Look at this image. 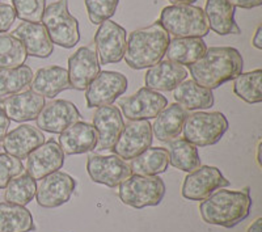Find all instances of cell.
<instances>
[{
  "mask_svg": "<svg viewBox=\"0 0 262 232\" xmlns=\"http://www.w3.org/2000/svg\"><path fill=\"white\" fill-rule=\"evenodd\" d=\"M261 149H262V142H259L258 146H257V163H258L259 167H262V163H261Z\"/></svg>",
  "mask_w": 262,
  "mask_h": 232,
  "instance_id": "obj_45",
  "label": "cell"
},
{
  "mask_svg": "<svg viewBox=\"0 0 262 232\" xmlns=\"http://www.w3.org/2000/svg\"><path fill=\"white\" fill-rule=\"evenodd\" d=\"M33 76L32 69L27 65L13 69H0V98L25 90L32 83Z\"/></svg>",
  "mask_w": 262,
  "mask_h": 232,
  "instance_id": "obj_32",
  "label": "cell"
},
{
  "mask_svg": "<svg viewBox=\"0 0 262 232\" xmlns=\"http://www.w3.org/2000/svg\"><path fill=\"white\" fill-rule=\"evenodd\" d=\"M207 50L202 38H174L170 39L165 55L168 60L179 65H193L203 57Z\"/></svg>",
  "mask_w": 262,
  "mask_h": 232,
  "instance_id": "obj_30",
  "label": "cell"
},
{
  "mask_svg": "<svg viewBox=\"0 0 262 232\" xmlns=\"http://www.w3.org/2000/svg\"><path fill=\"white\" fill-rule=\"evenodd\" d=\"M3 104L9 119L23 123L36 119L46 102L45 97L32 91H24L7 96L3 100Z\"/></svg>",
  "mask_w": 262,
  "mask_h": 232,
  "instance_id": "obj_23",
  "label": "cell"
},
{
  "mask_svg": "<svg viewBox=\"0 0 262 232\" xmlns=\"http://www.w3.org/2000/svg\"><path fill=\"white\" fill-rule=\"evenodd\" d=\"M229 2L235 8L238 7V8L244 9L256 8V7H259L262 4V0H229Z\"/></svg>",
  "mask_w": 262,
  "mask_h": 232,
  "instance_id": "obj_41",
  "label": "cell"
},
{
  "mask_svg": "<svg viewBox=\"0 0 262 232\" xmlns=\"http://www.w3.org/2000/svg\"><path fill=\"white\" fill-rule=\"evenodd\" d=\"M16 17L25 23H41L45 12L46 0H11Z\"/></svg>",
  "mask_w": 262,
  "mask_h": 232,
  "instance_id": "obj_36",
  "label": "cell"
},
{
  "mask_svg": "<svg viewBox=\"0 0 262 232\" xmlns=\"http://www.w3.org/2000/svg\"><path fill=\"white\" fill-rule=\"evenodd\" d=\"M29 87L32 92L48 98H54L63 91L71 90L69 72L60 66H46L39 69Z\"/></svg>",
  "mask_w": 262,
  "mask_h": 232,
  "instance_id": "obj_24",
  "label": "cell"
},
{
  "mask_svg": "<svg viewBox=\"0 0 262 232\" xmlns=\"http://www.w3.org/2000/svg\"><path fill=\"white\" fill-rule=\"evenodd\" d=\"M159 23L176 38H202L210 30L205 11L193 4L164 7Z\"/></svg>",
  "mask_w": 262,
  "mask_h": 232,
  "instance_id": "obj_4",
  "label": "cell"
},
{
  "mask_svg": "<svg viewBox=\"0 0 262 232\" xmlns=\"http://www.w3.org/2000/svg\"><path fill=\"white\" fill-rule=\"evenodd\" d=\"M76 181L69 173L57 171L41 179L37 185L36 201L41 207L55 208L71 200Z\"/></svg>",
  "mask_w": 262,
  "mask_h": 232,
  "instance_id": "obj_14",
  "label": "cell"
},
{
  "mask_svg": "<svg viewBox=\"0 0 262 232\" xmlns=\"http://www.w3.org/2000/svg\"><path fill=\"white\" fill-rule=\"evenodd\" d=\"M188 116V110L177 102L167 105L156 117L155 122L152 125V134L160 142L168 143L169 140L176 139L182 133V128Z\"/></svg>",
  "mask_w": 262,
  "mask_h": 232,
  "instance_id": "obj_25",
  "label": "cell"
},
{
  "mask_svg": "<svg viewBox=\"0 0 262 232\" xmlns=\"http://www.w3.org/2000/svg\"><path fill=\"white\" fill-rule=\"evenodd\" d=\"M64 165V152L54 139L46 140L27 156V173L34 180H41L57 172Z\"/></svg>",
  "mask_w": 262,
  "mask_h": 232,
  "instance_id": "obj_17",
  "label": "cell"
},
{
  "mask_svg": "<svg viewBox=\"0 0 262 232\" xmlns=\"http://www.w3.org/2000/svg\"><path fill=\"white\" fill-rule=\"evenodd\" d=\"M23 171H24V164L20 159L0 152V189H6L8 182L13 177L23 173Z\"/></svg>",
  "mask_w": 262,
  "mask_h": 232,
  "instance_id": "obj_38",
  "label": "cell"
},
{
  "mask_svg": "<svg viewBox=\"0 0 262 232\" xmlns=\"http://www.w3.org/2000/svg\"><path fill=\"white\" fill-rule=\"evenodd\" d=\"M244 59L237 49L229 46L210 48L203 57L189 65V72L198 86L215 90L243 74Z\"/></svg>",
  "mask_w": 262,
  "mask_h": 232,
  "instance_id": "obj_1",
  "label": "cell"
},
{
  "mask_svg": "<svg viewBox=\"0 0 262 232\" xmlns=\"http://www.w3.org/2000/svg\"><path fill=\"white\" fill-rule=\"evenodd\" d=\"M228 126V119L221 112H195L188 116L182 133L185 139L195 147H207L216 144Z\"/></svg>",
  "mask_w": 262,
  "mask_h": 232,
  "instance_id": "obj_6",
  "label": "cell"
},
{
  "mask_svg": "<svg viewBox=\"0 0 262 232\" xmlns=\"http://www.w3.org/2000/svg\"><path fill=\"white\" fill-rule=\"evenodd\" d=\"M86 12L93 25H100L113 17L119 0H84Z\"/></svg>",
  "mask_w": 262,
  "mask_h": 232,
  "instance_id": "obj_37",
  "label": "cell"
},
{
  "mask_svg": "<svg viewBox=\"0 0 262 232\" xmlns=\"http://www.w3.org/2000/svg\"><path fill=\"white\" fill-rule=\"evenodd\" d=\"M127 77L121 72L100 71L85 88L86 107L92 109L112 105L127 91Z\"/></svg>",
  "mask_w": 262,
  "mask_h": 232,
  "instance_id": "obj_8",
  "label": "cell"
},
{
  "mask_svg": "<svg viewBox=\"0 0 262 232\" xmlns=\"http://www.w3.org/2000/svg\"><path fill=\"white\" fill-rule=\"evenodd\" d=\"M9 125H11V119L8 118V116L6 113L3 100L0 98V140H3V138L8 133Z\"/></svg>",
  "mask_w": 262,
  "mask_h": 232,
  "instance_id": "obj_40",
  "label": "cell"
},
{
  "mask_svg": "<svg viewBox=\"0 0 262 232\" xmlns=\"http://www.w3.org/2000/svg\"><path fill=\"white\" fill-rule=\"evenodd\" d=\"M17 37L28 55L36 58H49L54 51V44L51 42L46 28L42 23H21L12 32Z\"/></svg>",
  "mask_w": 262,
  "mask_h": 232,
  "instance_id": "obj_22",
  "label": "cell"
},
{
  "mask_svg": "<svg viewBox=\"0 0 262 232\" xmlns=\"http://www.w3.org/2000/svg\"><path fill=\"white\" fill-rule=\"evenodd\" d=\"M97 131L88 122L74 123L59 134V144L67 155H80L91 152L97 146Z\"/></svg>",
  "mask_w": 262,
  "mask_h": 232,
  "instance_id": "obj_21",
  "label": "cell"
},
{
  "mask_svg": "<svg viewBox=\"0 0 262 232\" xmlns=\"http://www.w3.org/2000/svg\"><path fill=\"white\" fill-rule=\"evenodd\" d=\"M170 36L159 21L130 33L126 42L125 60L133 70H144L158 65L165 57Z\"/></svg>",
  "mask_w": 262,
  "mask_h": 232,
  "instance_id": "obj_3",
  "label": "cell"
},
{
  "mask_svg": "<svg viewBox=\"0 0 262 232\" xmlns=\"http://www.w3.org/2000/svg\"><path fill=\"white\" fill-rule=\"evenodd\" d=\"M80 113L74 102L67 100H53L43 105L37 116V129L51 134H60L62 131L80 121Z\"/></svg>",
  "mask_w": 262,
  "mask_h": 232,
  "instance_id": "obj_15",
  "label": "cell"
},
{
  "mask_svg": "<svg viewBox=\"0 0 262 232\" xmlns=\"http://www.w3.org/2000/svg\"><path fill=\"white\" fill-rule=\"evenodd\" d=\"M28 58L23 42L12 33H0V69H13L24 65Z\"/></svg>",
  "mask_w": 262,
  "mask_h": 232,
  "instance_id": "obj_35",
  "label": "cell"
},
{
  "mask_svg": "<svg viewBox=\"0 0 262 232\" xmlns=\"http://www.w3.org/2000/svg\"><path fill=\"white\" fill-rule=\"evenodd\" d=\"M262 70L240 74L233 79V92L248 104H259L262 101Z\"/></svg>",
  "mask_w": 262,
  "mask_h": 232,
  "instance_id": "obj_34",
  "label": "cell"
},
{
  "mask_svg": "<svg viewBox=\"0 0 262 232\" xmlns=\"http://www.w3.org/2000/svg\"><path fill=\"white\" fill-rule=\"evenodd\" d=\"M118 186L119 200L134 208L158 206L165 196V184L159 176L131 175Z\"/></svg>",
  "mask_w": 262,
  "mask_h": 232,
  "instance_id": "obj_7",
  "label": "cell"
},
{
  "mask_svg": "<svg viewBox=\"0 0 262 232\" xmlns=\"http://www.w3.org/2000/svg\"><path fill=\"white\" fill-rule=\"evenodd\" d=\"M186 77L188 70L184 66L167 59L149 67L144 76V83L147 88L156 92H169L186 80Z\"/></svg>",
  "mask_w": 262,
  "mask_h": 232,
  "instance_id": "obj_20",
  "label": "cell"
},
{
  "mask_svg": "<svg viewBox=\"0 0 262 232\" xmlns=\"http://www.w3.org/2000/svg\"><path fill=\"white\" fill-rule=\"evenodd\" d=\"M86 172L93 182L107 187L118 186L131 176L127 161L117 155H90L86 159Z\"/></svg>",
  "mask_w": 262,
  "mask_h": 232,
  "instance_id": "obj_11",
  "label": "cell"
},
{
  "mask_svg": "<svg viewBox=\"0 0 262 232\" xmlns=\"http://www.w3.org/2000/svg\"><path fill=\"white\" fill-rule=\"evenodd\" d=\"M167 151L169 156V164L177 170L190 173L201 167L198 149L185 138H176L170 140Z\"/></svg>",
  "mask_w": 262,
  "mask_h": 232,
  "instance_id": "obj_31",
  "label": "cell"
},
{
  "mask_svg": "<svg viewBox=\"0 0 262 232\" xmlns=\"http://www.w3.org/2000/svg\"><path fill=\"white\" fill-rule=\"evenodd\" d=\"M252 45L258 50H262V25H258L254 33L253 38H252Z\"/></svg>",
  "mask_w": 262,
  "mask_h": 232,
  "instance_id": "obj_42",
  "label": "cell"
},
{
  "mask_svg": "<svg viewBox=\"0 0 262 232\" xmlns=\"http://www.w3.org/2000/svg\"><path fill=\"white\" fill-rule=\"evenodd\" d=\"M16 20V12L12 6L0 3V33H4L12 27Z\"/></svg>",
  "mask_w": 262,
  "mask_h": 232,
  "instance_id": "obj_39",
  "label": "cell"
},
{
  "mask_svg": "<svg viewBox=\"0 0 262 232\" xmlns=\"http://www.w3.org/2000/svg\"><path fill=\"white\" fill-rule=\"evenodd\" d=\"M173 91V97L177 104L186 110L210 109L215 102L212 91L198 86L193 79L184 80Z\"/></svg>",
  "mask_w": 262,
  "mask_h": 232,
  "instance_id": "obj_27",
  "label": "cell"
},
{
  "mask_svg": "<svg viewBox=\"0 0 262 232\" xmlns=\"http://www.w3.org/2000/svg\"><path fill=\"white\" fill-rule=\"evenodd\" d=\"M152 125L149 121H131L123 126L116 144L111 151L123 160H131L137 158L152 144Z\"/></svg>",
  "mask_w": 262,
  "mask_h": 232,
  "instance_id": "obj_13",
  "label": "cell"
},
{
  "mask_svg": "<svg viewBox=\"0 0 262 232\" xmlns=\"http://www.w3.org/2000/svg\"><path fill=\"white\" fill-rule=\"evenodd\" d=\"M36 180L30 177L28 173H20L18 176L13 177L6 186L4 200L9 203L27 206L36 197Z\"/></svg>",
  "mask_w": 262,
  "mask_h": 232,
  "instance_id": "obj_33",
  "label": "cell"
},
{
  "mask_svg": "<svg viewBox=\"0 0 262 232\" xmlns=\"http://www.w3.org/2000/svg\"><path fill=\"white\" fill-rule=\"evenodd\" d=\"M126 30L112 20L100 24L95 34V49L100 65L118 63L126 53Z\"/></svg>",
  "mask_w": 262,
  "mask_h": 232,
  "instance_id": "obj_12",
  "label": "cell"
},
{
  "mask_svg": "<svg viewBox=\"0 0 262 232\" xmlns=\"http://www.w3.org/2000/svg\"><path fill=\"white\" fill-rule=\"evenodd\" d=\"M168 105V100L161 93L152 91L147 87L140 88L134 95L122 97L118 107L122 116L130 121H149L156 118L161 110Z\"/></svg>",
  "mask_w": 262,
  "mask_h": 232,
  "instance_id": "obj_10",
  "label": "cell"
},
{
  "mask_svg": "<svg viewBox=\"0 0 262 232\" xmlns=\"http://www.w3.org/2000/svg\"><path fill=\"white\" fill-rule=\"evenodd\" d=\"M92 125L97 131L98 137L97 146L95 150L109 151L116 144L125 122H123V116L119 108L107 105V107H100L95 110Z\"/></svg>",
  "mask_w": 262,
  "mask_h": 232,
  "instance_id": "obj_18",
  "label": "cell"
},
{
  "mask_svg": "<svg viewBox=\"0 0 262 232\" xmlns=\"http://www.w3.org/2000/svg\"><path fill=\"white\" fill-rule=\"evenodd\" d=\"M205 15L209 21L210 29L217 36L242 33L235 21V7L229 0H207Z\"/></svg>",
  "mask_w": 262,
  "mask_h": 232,
  "instance_id": "obj_26",
  "label": "cell"
},
{
  "mask_svg": "<svg viewBox=\"0 0 262 232\" xmlns=\"http://www.w3.org/2000/svg\"><path fill=\"white\" fill-rule=\"evenodd\" d=\"M250 208L249 187L244 191H228L222 187L200 203V214L207 224L232 228L249 217Z\"/></svg>",
  "mask_w": 262,
  "mask_h": 232,
  "instance_id": "obj_2",
  "label": "cell"
},
{
  "mask_svg": "<svg viewBox=\"0 0 262 232\" xmlns=\"http://www.w3.org/2000/svg\"><path fill=\"white\" fill-rule=\"evenodd\" d=\"M0 150H2V149H0Z\"/></svg>",
  "mask_w": 262,
  "mask_h": 232,
  "instance_id": "obj_46",
  "label": "cell"
},
{
  "mask_svg": "<svg viewBox=\"0 0 262 232\" xmlns=\"http://www.w3.org/2000/svg\"><path fill=\"white\" fill-rule=\"evenodd\" d=\"M228 185L229 181L219 168L212 165H201L185 177L181 194L189 201H203L217 189L227 187Z\"/></svg>",
  "mask_w": 262,
  "mask_h": 232,
  "instance_id": "obj_9",
  "label": "cell"
},
{
  "mask_svg": "<svg viewBox=\"0 0 262 232\" xmlns=\"http://www.w3.org/2000/svg\"><path fill=\"white\" fill-rule=\"evenodd\" d=\"M101 71V65L93 45L84 46L69 58V79L71 88L85 91L91 81Z\"/></svg>",
  "mask_w": 262,
  "mask_h": 232,
  "instance_id": "obj_16",
  "label": "cell"
},
{
  "mask_svg": "<svg viewBox=\"0 0 262 232\" xmlns=\"http://www.w3.org/2000/svg\"><path fill=\"white\" fill-rule=\"evenodd\" d=\"M41 21L54 45L72 49L80 41L79 21L69 12L67 0H57L49 4Z\"/></svg>",
  "mask_w": 262,
  "mask_h": 232,
  "instance_id": "obj_5",
  "label": "cell"
},
{
  "mask_svg": "<svg viewBox=\"0 0 262 232\" xmlns=\"http://www.w3.org/2000/svg\"><path fill=\"white\" fill-rule=\"evenodd\" d=\"M172 3V6H179V4H193L196 0H168Z\"/></svg>",
  "mask_w": 262,
  "mask_h": 232,
  "instance_id": "obj_44",
  "label": "cell"
},
{
  "mask_svg": "<svg viewBox=\"0 0 262 232\" xmlns=\"http://www.w3.org/2000/svg\"><path fill=\"white\" fill-rule=\"evenodd\" d=\"M131 175L158 176L164 173L169 165V156L167 149L163 147H149L137 158L131 159L128 164Z\"/></svg>",
  "mask_w": 262,
  "mask_h": 232,
  "instance_id": "obj_28",
  "label": "cell"
},
{
  "mask_svg": "<svg viewBox=\"0 0 262 232\" xmlns=\"http://www.w3.org/2000/svg\"><path fill=\"white\" fill-rule=\"evenodd\" d=\"M247 232H262V218H257L253 223L248 227Z\"/></svg>",
  "mask_w": 262,
  "mask_h": 232,
  "instance_id": "obj_43",
  "label": "cell"
},
{
  "mask_svg": "<svg viewBox=\"0 0 262 232\" xmlns=\"http://www.w3.org/2000/svg\"><path fill=\"white\" fill-rule=\"evenodd\" d=\"M42 143H45V135L39 129L30 125H20L7 133L2 140V147L6 154L23 160Z\"/></svg>",
  "mask_w": 262,
  "mask_h": 232,
  "instance_id": "obj_19",
  "label": "cell"
},
{
  "mask_svg": "<svg viewBox=\"0 0 262 232\" xmlns=\"http://www.w3.org/2000/svg\"><path fill=\"white\" fill-rule=\"evenodd\" d=\"M34 229L33 215L25 206L0 203V232H32Z\"/></svg>",
  "mask_w": 262,
  "mask_h": 232,
  "instance_id": "obj_29",
  "label": "cell"
}]
</instances>
